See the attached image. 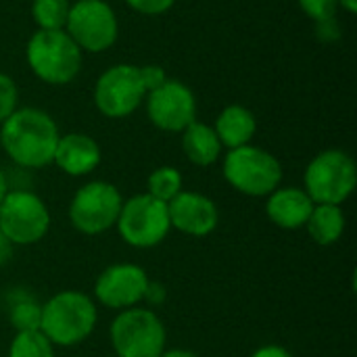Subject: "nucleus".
I'll use <instances>...</instances> for the list:
<instances>
[{"label":"nucleus","instance_id":"nucleus-1","mask_svg":"<svg viewBox=\"0 0 357 357\" xmlns=\"http://www.w3.org/2000/svg\"><path fill=\"white\" fill-rule=\"evenodd\" d=\"M61 132L56 121L38 107H17L0 126V146L23 169L52 165Z\"/></svg>","mask_w":357,"mask_h":357},{"label":"nucleus","instance_id":"nucleus-2","mask_svg":"<svg viewBox=\"0 0 357 357\" xmlns=\"http://www.w3.org/2000/svg\"><path fill=\"white\" fill-rule=\"evenodd\" d=\"M98 310L82 291H61L42 303L40 333L54 347H75L96 328Z\"/></svg>","mask_w":357,"mask_h":357},{"label":"nucleus","instance_id":"nucleus-3","mask_svg":"<svg viewBox=\"0 0 357 357\" xmlns=\"http://www.w3.org/2000/svg\"><path fill=\"white\" fill-rule=\"evenodd\" d=\"M31 73L48 86L71 84L84 63V52L65 29H36L25 46Z\"/></svg>","mask_w":357,"mask_h":357},{"label":"nucleus","instance_id":"nucleus-4","mask_svg":"<svg viewBox=\"0 0 357 357\" xmlns=\"http://www.w3.org/2000/svg\"><path fill=\"white\" fill-rule=\"evenodd\" d=\"M222 172L226 182L245 197H268L282 182L280 161L266 149L245 144L224 155Z\"/></svg>","mask_w":357,"mask_h":357},{"label":"nucleus","instance_id":"nucleus-5","mask_svg":"<svg viewBox=\"0 0 357 357\" xmlns=\"http://www.w3.org/2000/svg\"><path fill=\"white\" fill-rule=\"evenodd\" d=\"M356 186V161L341 149L318 153L303 174V190L316 205H343L354 195Z\"/></svg>","mask_w":357,"mask_h":357},{"label":"nucleus","instance_id":"nucleus-6","mask_svg":"<svg viewBox=\"0 0 357 357\" xmlns=\"http://www.w3.org/2000/svg\"><path fill=\"white\" fill-rule=\"evenodd\" d=\"M115 357H159L167 333L161 318L149 307H130L115 316L109 328Z\"/></svg>","mask_w":357,"mask_h":357},{"label":"nucleus","instance_id":"nucleus-7","mask_svg":"<svg viewBox=\"0 0 357 357\" xmlns=\"http://www.w3.org/2000/svg\"><path fill=\"white\" fill-rule=\"evenodd\" d=\"M115 228L126 245L134 249H153L161 245L172 230L167 203L157 201L149 192L134 195L123 201Z\"/></svg>","mask_w":357,"mask_h":357},{"label":"nucleus","instance_id":"nucleus-8","mask_svg":"<svg viewBox=\"0 0 357 357\" xmlns=\"http://www.w3.org/2000/svg\"><path fill=\"white\" fill-rule=\"evenodd\" d=\"M123 197L119 188L105 180H92L77 188L69 203V222L71 226L86 234L98 236L115 228Z\"/></svg>","mask_w":357,"mask_h":357},{"label":"nucleus","instance_id":"nucleus-9","mask_svg":"<svg viewBox=\"0 0 357 357\" xmlns=\"http://www.w3.org/2000/svg\"><path fill=\"white\" fill-rule=\"evenodd\" d=\"M50 228V211L46 203L31 190H8L0 203V230L13 247H29L40 243Z\"/></svg>","mask_w":357,"mask_h":357},{"label":"nucleus","instance_id":"nucleus-10","mask_svg":"<svg viewBox=\"0 0 357 357\" xmlns=\"http://www.w3.org/2000/svg\"><path fill=\"white\" fill-rule=\"evenodd\" d=\"M65 31L82 52L100 54L119 38V19L105 0H75L69 8Z\"/></svg>","mask_w":357,"mask_h":357},{"label":"nucleus","instance_id":"nucleus-11","mask_svg":"<svg viewBox=\"0 0 357 357\" xmlns=\"http://www.w3.org/2000/svg\"><path fill=\"white\" fill-rule=\"evenodd\" d=\"M94 107L107 119H126L144 102L146 90L140 71L132 63H117L105 69L94 84Z\"/></svg>","mask_w":357,"mask_h":357},{"label":"nucleus","instance_id":"nucleus-12","mask_svg":"<svg viewBox=\"0 0 357 357\" xmlns=\"http://www.w3.org/2000/svg\"><path fill=\"white\" fill-rule=\"evenodd\" d=\"M149 121L161 132H184L197 121V98L195 92L180 79L167 77L165 84L146 92L144 102Z\"/></svg>","mask_w":357,"mask_h":357},{"label":"nucleus","instance_id":"nucleus-13","mask_svg":"<svg viewBox=\"0 0 357 357\" xmlns=\"http://www.w3.org/2000/svg\"><path fill=\"white\" fill-rule=\"evenodd\" d=\"M149 287V274L136 264H113L102 270L94 282V297L109 310L138 307Z\"/></svg>","mask_w":357,"mask_h":357},{"label":"nucleus","instance_id":"nucleus-14","mask_svg":"<svg viewBox=\"0 0 357 357\" xmlns=\"http://www.w3.org/2000/svg\"><path fill=\"white\" fill-rule=\"evenodd\" d=\"M167 211L172 228L197 238L211 234L220 224L218 205L207 195L195 190H182L167 203Z\"/></svg>","mask_w":357,"mask_h":357},{"label":"nucleus","instance_id":"nucleus-15","mask_svg":"<svg viewBox=\"0 0 357 357\" xmlns=\"http://www.w3.org/2000/svg\"><path fill=\"white\" fill-rule=\"evenodd\" d=\"M102 153L98 142L84 132L61 134L52 163L71 178H82L92 174L100 165Z\"/></svg>","mask_w":357,"mask_h":357},{"label":"nucleus","instance_id":"nucleus-16","mask_svg":"<svg viewBox=\"0 0 357 357\" xmlns=\"http://www.w3.org/2000/svg\"><path fill=\"white\" fill-rule=\"evenodd\" d=\"M266 215L268 220L282 230H301L305 228L314 201L303 188L297 186H278L272 195L266 197Z\"/></svg>","mask_w":357,"mask_h":357},{"label":"nucleus","instance_id":"nucleus-17","mask_svg":"<svg viewBox=\"0 0 357 357\" xmlns=\"http://www.w3.org/2000/svg\"><path fill=\"white\" fill-rule=\"evenodd\" d=\"M213 130L224 149L232 151L245 144H251L257 132V117L245 105H228L220 111Z\"/></svg>","mask_w":357,"mask_h":357},{"label":"nucleus","instance_id":"nucleus-18","mask_svg":"<svg viewBox=\"0 0 357 357\" xmlns=\"http://www.w3.org/2000/svg\"><path fill=\"white\" fill-rule=\"evenodd\" d=\"M182 151L186 159L197 167H209L222 159L224 146L213 130L203 121H192L182 132Z\"/></svg>","mask_w":357,"mask_h":357},{"label":"nucleus","instance_id":"nucleus-19","mask_svg":"<svg viewBox=\"0 0 357 357\" xmlns=\"http://www.w3.org/2000/svg\"><path fill=\"white\" fill-rule=\"evenodd\" d=\"M345 224L347 220L341 205H314L305 228L316 245L331 247L337 241H341L345 232Z\"/></svg>","mask_w":357,"mask_h":357},{"label":"nucleus","instance_id":"nucleus-20","mask_svg":"<svg viewBox=\"0 0 357 357\" xmlns=\"http://www.w3.org/2000/svg\"><path fill=\"white\" fill-rule=\"evenodd\" d=\"M146 192L157 201L169 203L182 192V174L172 165H161L153 169L146 180Z\"/></svg>","mask_w":357,"mask_h":357},{"label":"nucleus","instance_id":"nucleus-21","mask_svg":"<svg viewBox=\"0 0 357 357\" xmlns=\"http://www.w3.org/2000/svg\"><path fill=\"white\" fill-rule=\"evenodd\" d=\"M69 0H31V19L38 29H65Z\"/></svg>","mask_w":357,"mask_h":357},{"label":"nucleus","instance_id":"nucleus-22","mask_svg":"<svg viewBox=\"0 0 357 357\" xmlns=\"http://www.w3.org/2000/svg\"><path fill=\"white\" fill-rule=\"evenodd\" d=\"M8 357H54V345L40 331L17 333L10 341Z\"/></svg>","mask_w":357,"mask_h":357},{"label":"nucleus","instance_id":"nucleus-23","mask_svg":"<svg viewBox=\"0 0 357 357\" xmlns=\"http://www.w3.org/2000/svg\"><path fill=\"white\" fill-rule=\"evenodd\" d=\"M8 320L15 326L17 333H27V331H40V320H42V305L31 299V297H21L10 305Z\"/></svg>","mask_w":357,"mask_h":357},{"label":"nucleus","instance_id":"nucleus-24","mask_svg":"<svg viewBox=\"0 0 357 357\" xmlns=\"http://www.w3.org/2000/svg\"><path fill=\"white\" fill-rule=\"evenodd\" d=\"M297 2H299V8L303 10V15L316 23L335 19L337 10H339L337 0H297Z\"/></svg>","mask_w":357,"mask_h":357},{"label":"nucleus","instance_id":"nucleus-25","mask_svg":"<svg viewBox=\"0 0 357 357\" xmlns=\"http://www.w3.org/2000/svg\"><path fill=\"white\" fill-rule=\"evenodd\" d=\"M19 107V88L15 79L0 71V126Z\"/></svg>","mask_w":357,"mask_h":357},{"label":"nucleus","instance_id":"nucleus-26","mask_svg":"<svg viewBox=\"0 0 357 357\" xmlns=\"http://www.w3.org/2000/svg\"><path fill=\"white\" fill-rule=\"evenodd\" d=\"M126 4L140 15L157 17V15L167 13L176 4V0H126Z\"/></svg>","mask_w":357,"mask_h":357},{"label":"nucleus","instance_id":"nucleus-27","mask_svg":"<svg viewBox=\"0 0 357 357\" xmlns=\"http://www.w3.org/2000/svg\"><path fill=\"white\" fill-rule=\"evenodd\" d=\"M138 71H140V79H142V86L146 92H151L167 82V71L161 65H142V67H138Z\"/></svg>","mask_w":357,"mask_h":357},{"label":"nucleus","instance_id":"nucleus-28","mask_svg":"<svg viewBox=\"0 0 357 357\" xmlns=\"http://www.w3.org/2000/svg\"><path fill=\"white\" fill-rule=\"evenodd\" d=\"M165 297H167V291H165V287L161 284V282H153V280H149V287H146V293H144V303H149V305H161L163 301H165Z\"/></svg>","mask_w":357,"mask_h":357},{"label":"nucleus","instance_id":"nucleus-29","mask_svg":"<svg viewBox=\"0 0 357 357\" xmlns=\"http://www.w3.org/2000/svg\"><path fill=\"white\" fill-rule=\"evenodd\" d=\"M251 357H295L287 347L280 345H264L259 349H255Z\"/></svg>","mask_w":357,"mask_h":357},{"label":"nucleus","instance_id":"nucleus-30","mask_svg":"<svg viewBox=\"0 0 357 357\" xmlns=\"http://www.w3.org/2000/svg\"><path fill=\"white\" fill-rule=\"evenodd\" d=\"M10 255H13V245H10V241L4 236V232L0 230V266H4V264L10 259Z\"/></svg>","mask_w":357,"mask_h":357},{"label":"nucleus","instance_id":"nucleus-31","mask_svg":"<svg viewBox=\"0 0 357 357\" xmlns=\"http://www.w3.org/2000/svg\"><path fill=\"white\" fill-rule=\"evenodd\" d=\"M159 357H199L188 349H165Z\"/></svg>","mask_w":357,"mask_h":357},{"label":"nucleus","instance_id":"nucleus-32","mask_svg":"<svg viewBox=\"0 0 357 357\" xmlns=\"http://www.w3.org/2000/svg\"><path fill=\"white\" fill-rule=\"evenodd\" d=\"M337 4H339V8H343L349 15L357 13V0H337Z\"/></svg>","mask_w":357,"mask_h":357},{"label":"nucleus","instance_id":"nucleus-33","mask_svg":"<svg viewBox=\"0 0 357 357\" xmlns=\"http://www.w3.org/2000/svg\"><path fill=\"white\" fill-rule=\"evenodd\" d=\"M8 192V180H6V174H4V169L0 167V203H2V199H4V195Z\"/></svg>","mask_w":357,"mask_h":357}]
</instances>
